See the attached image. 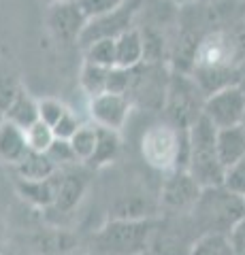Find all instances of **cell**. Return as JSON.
Returning <instances> with one entry per match:
<instances>
[{
    "label": "cell",
    "mask_w": 245,
    "mask_h": 255,
    "mask_svg": "<svg viewBox=\"0 0 245 255\" xmlns=\"http://www.w3.org/2000/svg\"><path fill=\"white\" fill-rule=\"evenodd\" d=\"M85 191V181L75 174H60L58 179V191H56V202L53 206L60 211H70L75 209L81 200Z\"/></svg>",
    "instance_id": "obj_15"
},
{
    "label": "cell",
    "mask_w": 245,
    "mask_h": 255,
    "mask_svg": "<svg viewBox=\"0 0 245 255\" xmlns=\"http://www.w3.org/2000/svg\"><path fill=\"white\" fill-rule=\"evenodd\" d=\"M4 119L6 122H11V124H15V126H19L21 130H28L30 126L38 122V102L30 98L28 94L19 92V96L15 98V102L6 109Z\"/></svg>",
    "instance_id": "obj_16"
},
{
    "label": "cell",
    "mask_w": 245,
    "mask_h": 255,
    "mask_svg": "<svg viewBox=\"0 0 245 255\" xmlns=\"http://www.w3.org/2000/svg\"><path fill=\"white\" fill-rule=\"evenodd\" d=\"M79 6L83 9L85 17L94 19V17H100V15H107L126 2V0H77Z\"/></svg>",
    "instance_id": "obj_24"
},
{
    "label": "cell",
    "mask_w": 245,
    "mask_h": 255,
    "mask_svg": "<svg viewBox=\"0 0 245 255\" xmlns=\"http://www.w3.org/2000/svg\"><path fill=\"white\" fill-rule=\"evenodd\" d=\"M201 85L192 83L188 79H173L171 81V90H169V115L175 119V124L181 128H188L194 124V119L203 113V105L205 98H199Z\"/></svg>",
    "instance_id": "obj_6"
},
{
    "label": "cell",
    "mask_w": 245,
    "mask_h": 255,
    "mask_svg": "<svg viewBox=\"0 0 245 255\" xmlns=\"http://www.w3.org/2000/svg\"><path fill=\"white\" fill-rule=\"evenodd\" d=\"M47 155H49V159L56 164V168H58L60 164L79 162L77 155H75V151H73V147H70V142L68 140H60V138H56L49 145V149H47Z\"/></svg>",
    "instance_id": "obj_26"
},
{
    "label": "cell",
    "mask_w": 245,
    "mask_h": 255,
    "mask_svg": "<svg viewBox=\"0 0 245 255\" xmlns=\"http://www.w3.org/2000/svg\"><path fill=\"white\" fill-rule=\"evenodd\" d=\"M137 255H154V253H152V251H149V249H147V251H143V253H137Z\"/></svg>",
    "instance_id": "obj_35"
},
{
    "label": "cell",
    "mask_w": 245,
    "mask_h": 255,
    "mask_svg": "<svg viewBox=\"0 0 245 255\" xmlns=\"http://www.w3.org/2000/svg\"><path fill=\"white\" fill-rule=\"evenodd\" d=\"M218 155H220V162L224 164V168H228L231 164L245 157V130H243V126H233V128H222V130H218Z\"/></svg>",
    "instance_id": "obj_13"
},
{
    "label": "cell",
    "mask_w": 245,
    "mask_h": 255,
    "mask_svg": "<svg viewBox=\"0 0 245 255\" xmlns=\"http://www.w3.org/2000/svg\"><path fill=\"white\" fill-rule=\"evenodd\" d=\"M222 185L226 189H231L237 196H245V157H241L239 162L228 166L226 172H224Z\"/></svg>",
    "instance_id": "obj_23"
},
{
    "label": "cell",
    "mask_w": 245,
    "mask_h": 255,
    "mask_svg": "<svg viewBox=\"0 0 245 255\" xmlns=\"http://www.w3.org/2000/svg\"><path fill=\"white\" fill-rule=\"evenodd\" d=\"M171 2H175V4H186V2H190V0H171Z\"/></svg>",
    "instance_id": "obj_32"
},
{
    "label": "cell",
    "mask_w": 245,
    "mask_h": 255,
    "mask_svg": "<svg viewBox=\"0 0 245 255\" xmlns=\"http://www.w3.org/2000/svg\"><path fill=\"white\" fill-rule=\"evenodd\" d=\"M145 4H147V0H126L120 9H115L107 15H100V17L88 19V26L81 32L79 45L88 47L90 43L98 41V38H117L126 30L132 28L134 17H137L139 11Z\"/></svg>",
    "instance_id": "obj_4"
},
{
    "label": "cell",
    "mask_w": 245,
    "mask_h": 255,
    "mask_svg": "<svg viewBox=\"0 0 245 255\" xmlns=\"http://www.w3.org/2000/svg\"><path fill=\"white\" fill-rule=\"evenodd\" d=\"M141 62H145L143 34H141V30L130 28L115 38V66L137 68Z\"/></svg>",
    "instance_id": "obj_11"
},
{
    "label": "cell",
    "mask_w": 245,
    "mask_h": 255,
    "mask_svg": "<svg viewBox=\"0 0 245 255\" xmlns=\"http://www.w3.org/2000/svg\"><path fill=\"white\" fill-rule=\"evenodd\" d=\"M88 26L83 9L77 0H66V2L49 4L47 11V28L53 36L62 43H79L83 28Z\"/></svg>",
    "instance_id": "obj_7"
},
{
    "label": "cell",
    "mask_w": 245,
    "mask_h": 255,
    "mask_svg": "<svg viewBox=\"0 0 245 255\" xmlns=\"http://www.w3.org/2000/svg\"><path fill=\"white\" fill-rule=\"evenodd\" d=\"M243 111H245V90L241 85H228L209 94L203 105V115L218 130L239 126Z\"/></svg>",
    "instance_id": "obj_5"
},
{
    "label": "cell",
    "mask_w": 245,
    "mask_h": 255,
    "mask_svg": "<svg viewBox=\"0 0 245 255\" xmlns=\"http://www.w3.org/2000/svg\"><path fill=\"white\" fill-rule=\"evenodd\" d=\"M239 85H241L243 90H245V68L241 70V77H239Z\"/></svg>",
    "instance_id": "obj_31"
},
{
    "label": "cell",
    "mask_w": 245,
    "mask_h": 255,
    "mask_svg": "<svg viewBox=\"0 0 245 255\" xmlns=\"http://www.w3.org/2000/svg\"><path fill=\"white\" fill-rule=\"evenodd\" d=\"M85 49V62L96 66L113 68L115 66V38H98L90 43Z\"/></svg>",
    "instance_id": "obj_19"
},
{
    "label": "cell",
    "mask_w": 245,
    "mask_h": 255,
    "mask_svg": "<svg viewBox=\"0 0 245 255\" xmlns=\"http://www.w3.org/2000/svg\"><path fill=\"white\" fill-rule=\"evenodd\" d=\"M109 75H111V68L105 66H96V64H88L81 70V85L83 90L90 96H98L105 94L109 90Z\"/></svg>",
    "instance_id": "obj_20"
},
{
    "label": "cell",
    "mask_w": 245,
    "mask_h": 255,
    "mask_svg": "<svg viewBox=\"0 0 245 255\" xmlns=\"http://www.w3.org/2000/svg\"><path fill=\"white\" fill-rule=\"evenodd\" d=\"M152 236L149 219H113L96 234V245L105 255H137L147 251Z\"/></svg>",
    "instance_id": "obj_3"
},
{
    "label": "cell",
    "mask_w": 245,
    "mask_h": 255,
    "mask_svg": "<svg viewBox=\"0 0 245 255\" xmlns=\"http://www.w3.org/2000/svg\"><path fill=\"white\" fill-rule=\"evenodd\" d=\"M96 140H98V128L96 126H81L68 142H70V147H73L79 162H88L94 153V149H96Z\"/></svg>",
    "instance_id": "obj_21"
},
{
    "label": "cell",
    "mask_w": 245,
    "mask_h": 255,
    "mask_svg": "<svg viewBox=\"0 0 245 255\" xmlns=\"http://www.w3.org/2000/svg\"><path fill=\"white\" fill-rule=\"evenodd\" d=\"M228 241H231L235 255H245V217L239 219L228 232Z\"/></svg>",
    "instance_id": "obj_30"
},
{
    "label": "cell",
    "mask_w": 245,
    "mask_h": 255,
    "mask_svg": "<svg viewBox=\"0 0 245 255\" xmlns=\"http://www.w3.org/2000/svg\"><path fill=\"white\" fill-rule=\"evenodd\" d=\"M98 128V126H96ZM120 153V136L115 130H107V128H98V140L96 149H94L92 157L88 159L90 166H105L109 162H113Z\"/></svg>",
    "instance_id": "obj_17"
},
{
    "label": "cell",
    "mask_w": 245,
    "mask_h": 255,
    "mask_svg": "<svg viewBox=\"0 0 245 255\" xmlns=\"http://www.w3.org/2000/svg\"><path fill=\"white\" fill-rule=\"evenodd\" d=\"M243 204H245V196H243Z\"/></svg>",
    "instance_id": "obj_37"
},
{
    "label": "cell",
    "mask_w": 245,
    "mask_h": 255,
    "mask_svg": "<svg viewBox=\"0 0 245 255\" xmlns=\"http://www.w3.org/2000/svg\"><path fill=\"white\" fill-rule=\"evenodd\" d=\"M19 92L21 90L13 81H9V79H0V113H6V109L15 102Z\"/></svg>",
    "instance_id": "obj_29"
},
{
    "label": "cell",
    "mask_w": 245,
    "mask_h": 255,
    "mask_svg": "<svg viewBox=\"0 0 245 255\" xmlns=\"http://www.w3.org/2000/svg\"><path fill=\"white\" fill-rule=\"evenodd\" d=\"M81 126H83V124L79 122V117L68 109L66 113L62 115L60 122L51 128V130H53V136H56V138H60V140H70V138H73L75 134H77V130H79Z\"/></svg>",
    "instance_id": "obj_27"
},
{
    "label": "cell",
    "mask_w": 245,
    "mask_h": 255,
    "mask_svg": "<svg viewBox=\"0 0 245 255\" xmlns=\"http://www.w3.org/2000/svg\"><path fill=\"white\" fill-rule=\"evenodd\" d=\"M58 179H60L58 172L51 174L49 179H41V181L17 179V191L23 200H28L34 206H53L58 191Z\"/></svg>",
    "instance_id": "obj_12"
},
{
    "label": "cell",
    "mask_w": 245,
    "mask_h": 255,
    "mask_svg": "<svg viewBox=\"0 0 245 255\" xmlns=\"http://www.w3.org/2000/svg\"><path fill=\"white\" fill-rule=\"evenodd\" d=\"M190 255H235V249L228 241V234L209 232L196 238Z\"/></svg>",
    "instance_id": "obj_18"
},
{
    "label": "cell",
    "mask_w": 245,
    "mask_h": 255,
    "mask_svg": "<svg viewBox=\"0 0 245 255\" xmlns=\"http://www.w3.org/2000/svg\"><path fill=\"white\" fill-rule=\"evenodd\" d=\"M203 187L188 170H175V174L164 181L162 185V204L171 213H190L199 200Z\"/></svg>",
    "instance_id": "obj_8"
},
{
    "label": "cell",
    "mask_w": 245,
    "mask_h": 255,
    "mask_svg": "<svg viewBox=\"0 0 245 255\" xmlns=\"http://www.w3.org/2000/svg\"><path fill=\"white\" fill-rule=\"evenodd\" d=\"M190 213H192L194 226L203 230V234H228L235 223L245 217V204L243 196L233 194L224 185H213L203 187L199 200Z\"/></svg>",
    "instance_id": "obj_2"
},
{
    "label": "cell",
    "mask_w": 245,
    "mask_h": 255,
    "mask_svg": "<svg viewBox=\"0 0 245 255\" xmlns=\"http://www.w3.org/2000/svg\"><path fill=\"white\" fill-rule=\"evenodd\" d=\"M239 126H243V130H245V111H243V117H241V124Z\"/></svg>",
    "instance_id": "obj_34"
},
{
    "label": "cell",
    "mask_w": 245,
    "mask_h": 255,
    "mask_svg": "<svg viewBox=\"0 0 245 255\" xmlns=\"http://www.w3.org/2000/svg\"><path fill=\"white\" fill-rule=\"evenodd\" d=\"M38 251H56V253H64L73 249V241L66 236V234H49L45 238H38Z\"/></svg>",
    "instance_id": "obj_28"
},
{
    "label": "cell",
    "mask_w": 245,
    "mask_h": 255,
    "mask_svg": "<svg viewBox=\"0 0 245 255\" xmlns=\"http://www.w3.org/2000/svg\"><path fill=\"white\" fill-rule=\"evenodd\" d=\"M26 140H28V147L30 151H38V153H47V149L56 136H53V130L47 124H43L41 119H38L36 124H32L26 130Z\"/></svg>",
    "instance_id": "obj_22"
},
{
    "label": "cell",
    "mask_w": 245,
    "mask_h": 255,
    "mask_svg": "<svg viewBox=\"0 0 245 255\" xmlns=\"http://www.w3.org/2000/svg\"><path fill=\"white\" fill-rule=\"evenodd\" d=\"M45 2H49V4H56V2H66V0H45Z\"/></svg>",
    "instance_id": "obj_33"
},
{
    "label": "cell",
    "mask_w": 245,
    "mask_h": 255,
    "mask_svg": "<svg viewBox=\"0 0 245 255\" xmlns=\"http://www.w3.org/2000/svg\"><path fill=\"white\" fill-rule=\"evenodd\" d=\"M19 179H28V181H41V179H49L51 174H56L58 168L56 164L49 159L47 153H38V151H28L26 157L15 166Z\"/></svg>",
    "instance_id": "obj_14"
},
{
    "label": "cell",
    "mask_w": 245,
    "mask_h": 255,
    "mask_svg": "<svg viewBox=\"0 0 245 255\" xmlns=\"http://www.w3.org/2000/svg\"><path fill=\"white\" fill-rule=\"evenodd\" d=\"M28 151L30 147L26 140V130L4 119L0 124V162L17 166Z\"/></svg>",
    "instance_id": "obj_10"
},
{
    "label": "cell",
    "mask_w": 245,
    "mask_h": 255,
    "mask_svg": "<svg viewBox=\"0 0 245 255\" xmlns=\"http://www.w3.org/2000/svg\"><path fill=\"white\" fill-rule=\"evenodd\" d=\"M201 187L224 183V164L218 155V128L203 113L188 128V168Z\"/></svg>",
    "instance_id": "obj_1"
},
{
    "label": "cell",
    "mask_w": 245,
    "mask_h": 255,
    "mask_svg": "<svg viewBox=\"0 0 245 255\" xmlns=\"http://www.w3.org/2000/svg\"><path fill=\"white\" fill-rule=\"evenodd\" d=\"M128 113H130L128 96L115 94V92H105V94L92 96L90 115L98 128H107V130L117 132L126 124Z\"/></svg>",
    "instance_id": "obj_9"
},
{
    "label": "cell",
    "mask_w": 245,
    "mask_h": 255,
    "mask_svg": "<svg viewBox=\"0 0 245 255\" xmlns=\"http://www.w3.org/2000/svg\"><path fill=\"white\" fill-rule=\"evenodd\" d=\"M66 107L62 105L60 100H53V98H45V100H38V119H41L43 124H47L49 128L56 126L62 115L66 113Z\"/></svg>",
    "instance_id": "obj_25"
},
{
    "label": "cell",
    "mask_w": 245,
    "mask_h": 255,
    "mask_svg": "<svg viewBox=\"0 0 245 255\" xmlns=\"http://www.w3.org/2000/svg\"><path fill=\"white\" fill-rule=\"evenodd\" d=\"M4 122V113H0V124H2Z\"/></svg>",
    "instance_id": "obj_36"
}]
</instances>
